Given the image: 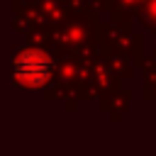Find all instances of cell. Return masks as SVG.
I'll list each match as a JSON object with an SVG mask.
<instances>
[{
  "label": "cell",
  "instance_id": "obj_1",
  "mask_svg": "<svg viewBox=\"0 0 156 156\" xmlns=\"http://www.w3.org/2000/svg\"><path fill=\"white\" fill-rule=\"evenodd\" d=\"M15 80L27 88H39L51 76V58L39 49H24L12 61Z\"/></svg>",
  "mask_w": 156,
  "mask_h": 156
}]
</instances>
